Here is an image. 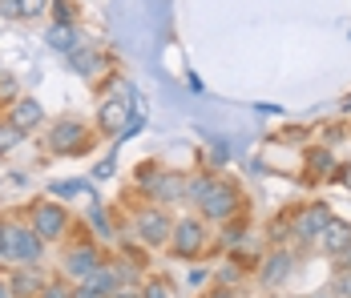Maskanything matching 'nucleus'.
<instances>
[{"label": "nucleus", "mask_w": 351, "mask_h": 298, "mask_svg": "<svg viewBox=\"0 0 351 298\" xmlns=\"http://www.w3.org/2000/svg\"><path fill=\"white\" fill-rule=\"evenodd\" d=\"M327 169H331V153H327V149L319 153V149H315V153H311V173L319 177V173H327Z\"/></svg>", "instance_id": "b1692460"}, {"label": "nucleus", "mask_w": 351, "mask_h": 298, "mask_svg": "<svg viewBox=\"0 0 351 298\" xmlns=\"http://www.w3.org/2000/svg\"><path fill=\"white\" fill-rule=\"evenodd\" d=\"M0 258H4V226H0Z\"/></svg>", "instance_id": "7c9ffc66"}, {"label": "nucleus", "mask_w": 351, "mask_h": 298, "mask_svg": "<svg viewBox=\"0 0 351 298\" xmlns=\"http://www.w3.org/2000/svg\"><path fill=\"white\" fill-rule=\"evenodd\" d=\"M36 298H73V290L65 286V282H49V286H45Z\"/></svg>", "instance_id": "5701e85b"}, {"label": "nucleus", "mask_w": 351, "mask_h": 298, "mask_svg": "<svg viewBox=\"0 0 351 298\" xmlns=\"http://www.w3.org/2000/svg\"><path fill=\"white\" fill-rule=\"evenodd\" d=\"M170 234H174V222L166 218V210H145L138 218V238L145 246H162Z\"/></svg>", "instance_id": "39448f33"}, {"label": "nucleus", "mask_w": 351, "mask_h": 298, "mask_svg": "<svg viewBox=\"0 0 351 298\" xmlns=\"http://www.w3.org/2000/svg\"><path fill=\"white\" fill-rule=\"evenodd\" d=\"M0 298H4V286H0Z\"/></svg>", "instance_id": "2f4dec72"}, {"label": "nucleus", "mask_w": 351, "mask_h": 298, "mask_svg": "<svg viewBox=\"0 0 351 298\" xmlns=\"http://www.w3.org/2000/svg\"><path fill=\"white\" fill-rule=\"evenodd\" d=\"M339 177H343V186L351 190V166H343V173H339Z\"/></svg>", "instance_id": "c85d7f7f"}, {"label": "nucleus", "mask_w": 351, "mask_h": 298, "mask_svg": "<svg viewBox=\"0 0 351 298\" xmlns=\"http://www.w3.org/2000/svg\"><path fill=\"white\" fill-rule=\"evenodd\" d=\"M198 246H202V226H198L194 218L174 222V250H178V254H182V258H190Z\"/></svg>", "instance_id": "9d476101"}, {"label": "nucleus", "mask_w": 351, "mask_h": 298, "mask_svg": "<svg viewBox=\"0 0 351 298\" xmlns=\"http://www.w3.org/2000/svg\"><path fill=\"white\" fill-rule=\"evenodd\" d=\"M49 4H53V0H16V12H21V16H45Z\"/></svg>", "instance_id": "6ab92c4d"}, {"label": "nucleus", "mask_w": 351, "mask_h": 298, "mask_svg": "<svg viewBox=\"0 0 351 298\" xmlns=\"http://www.w3.org/2000/svg\"><path fill=\"white\" fill-rule=\"evenodd\" d=\"M97 266H101V258H97L93 246H77L69 254V262H65V274H69V278H89Z\"/></svg>", "instance_id": "9b49d317"}, {"label": "nucleus", "mask_w": 351, "mask_h": 298, "mask_svg": "<svg viewBox=\"0 0 351 298\" xmlns=\"http://www.w3.org/2000/svg\"><path fill=\"white\" fill-rule=\"evenodd\" d=\"M21 141H25V133H21V129H12V125H8V129H0V153H8V149H12V145H21Z\"/></svg>", "instance_id": "412c9836"}, {"label": "nucleus", "mask_w": 351, "mask_h": 298, "mask_svg": "<svg viewBox=\"0 0 351 298\" xmlns=\"http://www.w3.org/2000/svg\"><path fill=\"white\" fill-rule=\"evenodd\" d=\"M319 238H323V250H327V254H343L351 246V226L339 222V218H327V226L319 230Z\"/></svg>", "instance_id": "1a4fd4ad"}, {"label": "nucleus", "mask_w": 351, "mask_h": 298, "mask_svg": "<svg viewBox=\"0 0 351 298\" xmlns=\"http://www.w3.org/2000/svg\"><path fill=\"white\" fill-rule=\"evenodd\" d=\"M12 295H21V298H36L40 290H45V282H40V274H36L33 266H21L16 274H12Z\"/></svg>", "instance_id": "f8f14e48"}, {"label": "nucleus", "mask_w": 351, "mask_h": 298, "mask_svg": "<svg viewBox=\"0 0 351 298\" xmlns=\"http://www.w3.org/2000/svg\"><path fill=\"white\" fill-rule=\"evenodd\" d=\"M85 125L81 121H57L53 129H49V149L53 153H81L85 149Z\"/></svg>", "instance_id": "7ed1b4c3"}, {"label": "nucleus", "mask_w": 351, "mask_h": 298, "mask_svg": "<svg viewBox=\"0 0 351 298\" xmlns=\"http://www.w3.org/2000/svg\"><path fill=\"white\" fill-rule=\"evenodd\" d=\"M335 258L343 262V270H351V246H348V250H343V254H335Z\"/></svg>", "instance_id": "cd10ccee"}, {"label": "nucleus", "mask_w": 351, "mask_h": 298, "mask_svg": "<svg viewBox=\"0 0 351 298\" xmlns=\"http://www.w3.org/2000/svg\"><path fill=\"white\" fill-rule=\"evenodd\" d=\"M45 40H49V49H57V53H73V49H77V29H73V25H53Z\"/></svg>", "instance_id": "2eb2a0df"}, {"label": "nucleus", "mask_w": 351, "mask_h": 298, "mask_svg": "<svg viewBox=\"0 0 351 298\" xmlns=\"http://www.w3.org/2000/svg\"><path fill=\"white\" fill-rule=\"evenodd\" d=\"M327 218H331V214H327V206H311V210L299 218V238H315V234L327 226Z\"/></svg>", "instance_id": "4468645a"}, {"label": "nucleus", "mask_w": 351, "mask_h": 298, "mask_svg": "<svg viewBox=\"0 0 351 298\" xmlns=\"http://www.w3.org/2000/svg\"><path fill=\"white\" fill-rule=\"evenodd\" d=\"M97 125L106 133H117L121 137V129L130 125V101H121V97H109L101 109H97Z\"/></svg>", "instance_id": "0eeeda50"}, {"label": "nucleus", "mask_w": 351, "mask_h": 298, "mask_svg": "<svg viewBox=\"0 0 351 298\" xmlns=\"http://www.w3.org/2000/svg\"><path fill=\"white\" fill-rule=\"evenodd\" d=\"M331 290H335L339 298H351V270H339V274H335V282H331Z\"/></svg>", "instance_id": "4be33fe9"}, {"label": "nucleus", "mask_w": 351, "mask_h": 298, "mask_svg": "<svg viewBox=\"0 0 351 298\" xmlns=\"http://www.w3.org/2000/svg\"><path fill=\"white\" fill-rule=\"evenodd\" d=\"M69 65H73V73L89 77V73L97 69V53H93V49H73V53H69Z\"/></svg>", "instance_id": "dca6fc26"}, {"label": "nucleus", "mask_w": 351, "mask_h": 298, "mask_svg": "<svg viewBox=\"0 0 351 298\" xmlns=\"http://www.w3.org/2000/svg\"><path fill=\"white\" fill-rule=\"evenodd\" d=\"M202 214L206 218H214V222H226L230 214H234V206H239V194L230 190V186H218V182H210V190L202 194Z\"/></svg>", "instance_id": "20e7f679"}, {"label": "nucleus", "mask_w": 351, "mask_h": 298, "mask_svg": "<svg viewBox=\"0 0 351 298\" xmlns=\"http://www.w3.org/2000/svg\"><path fill=\"white\" fill-rule=\"evenodd\" d=\"M69 226V218H65V206H57V201H36L33 206V230L45 238V242H53V238H61Z\"/></svg>", "instance_id": "f03ea898"}, {"label": "nucleus", "mask_w": 351, "mask_h": 298, "mask_svg": "<svg viewBox=\"0 0 351 298\" xmlns=\"http://www.w3.org/2000/svg\"><path fill=\"white\" fill-rule=\"evenodd\" d=\"M145 190H149L154 201H178V198H186V177L182 173H158Z\"/></svg>", "instance_id": "6e6552de"}, {"label": "nucleus", "mask_w": 351, "mask_h": 298, "mask_svg": "<svg viewBox=\"0 0 351 298\" xmlns=\"http://www.w3.org/2000/svg\"><path fill=\"white\" fill-rule=\"evenodd\" d=\"M0 101H16V81L8 73H0Z\"/></svg>", "instance_id": "393cba45"}, {"label": "nucleus", "mask_w": 351, "mask_h": 298, "mask_svg": "<svg viewBox=\"0 0 351 298\" xmlns=\"http://www.w3.org/2000/svg\"><path fill=\"white\" fill-rule=\"evenodd\" d=\"M287 270H291V258H287V254H275V258L267 262V274H263V282H267V286H279Z\"/></svg>", "instance_id": "f3484780"}, {"label": "nucleus", "mask_w": 351, "mask_h": 298, "mask_svg": "<svg viewBox=\"0 0 351 298\" xmlns=\"http://www.w3.org/2000/svg\"><path fill=\"white\" fill-rule=\"evenodd\" d=\"M81 190H89V182H81V177H73V182H53V194H57V198H73V194H81Z\"/></svg>", "instance_id": "a211bd4d"}, {"label": "nucleus", "mask_w": 351, "mask_h": 298, "mask_svg": "<svg viewBox=\"0 0 351 298\" xmlns=\"http://www.w3.org/2000/svg\"><path fill=\"white\" fill-rule=\"evenodd\" d=\"M89 222H93V230L109 234V226H106V210H89Z\"/></svg>", "instance_id": "a878e982"}, {"label": "nucleus", "mask_w": 351, "mask_h": 298, "mask_svg": "<svg viewBox=\"0 0 351 298\" xmlns=\"http://www.w3.org/2000/svg\"><path fill=\"white\" fill-rule=\"evenodd\" d=\"M40 250H45V238L21 222H8L4 226V258H12L16 266H36L40 262Z\"/></svg>", "instance_id": "f257e3e1"}, {"label": "nucleus", "mask_w": 351, "mask_h": 298, "mask_svg": "<svg viewBox=\"0 0 351 298\" xmlns=\"http://www.w3.org/2000/svg\"><path fill=\"white\" fill-rule=\"evenodd\" d=\"M85 286H89L93 295L106 298V295H113V290L121 286V278H117V270H109V266H97V270H93V274L85 278Z\"/></svg>", "instance_id": "ddd939ff"}, {"label": "nucleus", "mask_w": 351, "mask_h": 298, "mask_svg": "<svg viewBox=\"0 0 351 298\" xmlns=\"http://www.w3.org/2000/svg\"><path fill=\"white\" fill-rule=\"evenodd\" d=\"M109 298H141V290H134V286H117Z\"/></svg>", "instance_id": "bb28decb"}, {"label": "nucleus", "mask_w": 351, "mask_h": 298, "mask_svg": "<svg viewBox=\"0 0 351 298\" xmlns=\"http://www.w3.org/2000/svg\"><path fill=\"white\" fill-rule=\"evenodd\" d=\"M141 298H174V290H170V282H162V278H154L145 290H141Z\"/></svg>", "instance_id": "aec40b11"}, {"label": "nucleus", "mask_w": 351, "mask_h": 298, "mask_svg": "<svg viewBox=\"0 0 351 298\" xmlns=\"http://www.w3.org/2000/svg\"><path fill=\"white\" fill-rule=\"evenodd\" d=\"M40 121H45L40 101H33V97H16V101H12V113H8V125H12V129L29 133V129H36Z\"/></svg>", "instance_id": "423d86ee"}, {"label": "nucleus", "mask_w": 351, "mask_h": 298, "mask_svg": "<svg viewBox=\"0 0 351 298\" xmlns=\"http://www.w3.org/2000/svg\"><path fill=\"white\" fill-rule=\"evenodd\" d=\"M210 298H234V295H230V290H214Z\"/></svg>", "instance_id": "c756f323"}]
</instances>
